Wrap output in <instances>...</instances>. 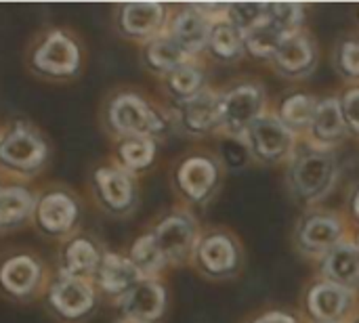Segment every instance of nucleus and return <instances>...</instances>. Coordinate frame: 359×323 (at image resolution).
Here are the masks:
<instances>
[{"label": "nucleus", "mask_w": 359, "mask_h": 323, "mask_svg": "<svg viewBox=\"0 0 359 323\" xmlns=\"http://www.w3.org/2000/svg\"><path fill=\"white\" fill-rule=\"evenodd\" d=\"M166 86L168 90L179 97L181 101L194 97L196 92H200L202 88V74L198 67H194L191 63H185L177 69H172L168 76H166Z\"/></svg>", "instance_id": "c756f323"}, {"label": "nucleus", "mask_w": 359, "mask_h": 323, "mask_svg": "<svg viewBox=\"0 0 359 323\" xmlns=\"http://www.w3.org/2000/svg\"><path fill=\"white\" fill-rule=\"evenodd\" d=\"M166 15L162 2H122L114 8V27L126 40L147 42L164 32Z\"/></svg>", "instance_id": "6e6552de"}, {"label": "nucleus", "mask_w": 359, "mask_h": 323, "mask_svg": "<svg viewBox=\"0 0 359 323\" xmlns=\"http://www.w3.org/2000/svg\"><path fill=\"white\" fill-rule=\"evenodd\" d=\"M358 323H359V322H358Z\"/></svg>", "instance_id": "37998d69"}, {"label": "nucleus", "mask_w": 359, "mask_h": 323, "mask_svg": "<svg viewBox=\"0 0 359 323\" xmlns=\"http://www.w3.org/2000/svg\"><path fill=\"white\" fill-rule=\"evenodd\" d=\"M166 290L158 280H141L118 303L120 319L158 323L166 311Z\"/></svg>", "instance_id": "9d476101"}, {"label": "nucleus", "mask_w": 359, "mask_h": 323, "mask_svg": "<svg viewBox=\"0 0 359 323\" xmlns=\"http://www.w3.org/2000/svg\"><path fill=\"white\" fill-rule=\"evenodd\" d=\"M349 305V292L334 282L318 284L309 294V309L320 322H334Z\"/></svg>", "instance_id": "4be33fe9"}, {"label": "nucleus", "mask_w": 359, "mask_h": 323, "mask_svg": "<svg viewBox=\"0 0 359 323\" xmlns=\"http://www.w3.org/2000/svg\"><path fill=\"white\" fill-rule=\"evenodd\" d=\"M103 252L105 250L101 248V244L95 238H90L88 233L78 231L76 235H72V238H67L65 242L59 244L55 275L93 282Z\"/></svg>", "instance_id": "1a4fd4ad"}, {"label": "nucleus", "mask_w": 359, "mask_h": 323, "mask_svg": "<svg viewBox=\"0 0 359 323\" xmlns=\"http://www.w3.org/2000/svg\"><path fill=\"white\" fill-rule=\"evenodd\" d=\"M337 177V166L328 153H307L294 166V187L307 200L322 198Z\"/></svg>", "instance_id": "4468645a"}, {"label": "nucleus", "mask_w": 359, "mask_h": 323, "mask_svg": "<svg viewBox=\"0 0 359 323\" xmlns=\"http://www.w3.org/2000/svg\"><path fill=\"white\" fill-rule=\"evenodd\" d=\"M156 151H158V143L151 137L118 139L114 145V164L135 177L154 164Z\"/></svg>", "instance_id": "aec40b11"}, {"label": "nucleus", "mask_w": 359, "mask_h": 323, "mask_svg": "<svg viewBox=\"0 0 359 323\" xmlns=\"http://www.w3.org/2000/svg\"><path fill=\"white\" fill-rule=\"evenodd\" d=\"M330 323H334V322H330Z\"/></svg>", "instance_id": "a19ab883"}, {"label": "nucleus", "mask_w": 359, "mask_h": 323, "mask_svg": "<svg viewBox=\"0 0 359 323\" xmlns=\"http://www.w3.org/2000/svg\"><path fill=\"white\" fill-rule=\"evenodd\" d=\"M246 48L255 55V57H271L278 53L280 44L284 42L286 34L282 29H278L271 21H263L257 27L248 29L246 34H242Z\"/></svg>", "instance_id": "c85d7f7f"}, {"label": "nucleus", "mask_w": 359, "mask_h": 323, "mask_svg": "<svg viewBox=\"0 0 359 323\" xmlns=\"http://www.w3.org/2000/svg\"><path fill=\"white\" fill-rule=\"evenodd\" d=\"M353 210H355V214H358L359 219V191L358 195H355V200H353Z\"/></svg>", "instance_id": "4c0bfd02"}, {"label": "nucleus", "mask_w": 359, "mask_h": 323, "mask_svg": "<svg viewBox=\"0 0 359 323\" xmlns=\"http://www.w3.org/2000/svg\"><path fill=\"white\" fill-rule=\"evenodd\" d=\"M88 191L97 208L116 219L128 217L139 202L137 179L114 162H105L93 168Z\"/></svg>", "instance_id": "423d86ee"}, {"label": "nucleus", "mask_w": 359, "mask_h": 323, "mask_svg": "<svg viewBox=\"0 0 359 323\" xmlns=\"http://www.w3.org/2000/svg\"><path fill=\"white\" fill-rule=\"evenodd\" d=\"M101 126L111 139L151 137L164 128V116L137 90H114L101 105Z\"/></svg>", "instance_id": "7ed1b4c3"}, {"label": "nucleus", "mask_w": 359, "mask_h": 323, "mask_svg": "<svg viewBox=\"0 0 359 323\" xmlns=\"http://www.w3.org/2000/svg\"><path fill=\"white\" fill-rule=\"evenodd\" d=\"M358 250H359V246H358Z\"/></svg>", "instance_id": "79ce46f5"}, {"label": "nucleus", "mask_w": 359, "mask_h": 323, "mask_svg": "<svg viewBox=\"0 0 359 323\" xmlns=\"http://www.w3.org/2000/svg\"><path fill=\"white\" fill-rule=\"evenodd\" d=\"M231 25L246 34L248 29L257 27L267 19V4H257V2H242V4H231L227 8Z\"/></svg>", "instance_id": "473e14b6"}, {"label": "nucleus", "mask_w": 359, "mask_h": 323, "mask_svg": "<svg viewBox=\"0 0 359 323\" xmlns=\"http://www.w3.org/2000/svg\"><path fill=\"white\" fill-rule=\"evenodd\" d=\"M276 59L282 69H286L290 74H299L311 65L313 46L305 36H286L276 53Z\"/></svg>", "instance_id": "bb28decb"}, {"label": "nucleus", "mask_w": 359, "mask_h": 323, "mask_svg": "<svg viewBox=\"0 0 359 323\" xmlns=\"http://www.w3.org/2000/svg\"><path fill=\"white\" fill-rule=\"evenodd\" d=\"M324 273L339 286L355 284L359 280V250L351 244L334 246L324 263Z\"/></svg>", "instance_id": "b1692460"}, {"label": "nucleus", "mask_w": 359, "mask_h": 323, "mask_svg": "<svg viewBox=\"0 0 359 323\" xmlns=\"http://www.w3.org/2000/svg\"><path fill=\"white\" fill-rule=\"evenodd\" d=\"M53 160L48 135L32 120H11L0 126V179L4 183H34Z\"/></svg>", "instance_id": "f03ea898"}, {"label": "nucleus", "mask_w": 359, "mask_h": 323, "mask_svg": "<svg viewBox=\"0 0 359 323\" xmlns=\"http://www.w3.org/2000/svg\"><path fill=\"white\" fill-rule=\"evenodd\" d=\"M42 301L55 319L61 323H82L97 311L101 296L88 280L53 275Z\"/></svg>", "instance_id": "0eeeda50"}, {"label": "nucleus", "mask_w": 359, "mask_h": 323, "mask_svg": "<svg viewBox=\"0 0 359 323\" xmlns=\"http://www.w3.org/2000/svg\"><path fill=\"white\" fill-rule=\"evenodd\" d=\"M313 132L322 141H334L345 132L343 105L337 99H326L318 105L313 118Z\"/></svg>", "instance_id": "cd10ccee"}, {"label": "nucleus", "mask_w": 359, "mask_h": 323, "mask_svg": "<svg viewBox=\"0 0 359 323\" xmlns=\"http://www.w3.org/2000/svg\"><path fill=\"white\" fill-rule=\"evenodd\" d=\"M200 263L210 273H227L236 267L238 252L229 238L225 235H212L206 238L198 250Z\"/></svg>", "instance_id": "393cba45"}, {"label": "nucleus", "mask_w": 359, "mask_h": 323, "mask_svg": "<svg viewBox=\"0 0 359 323\" xmlns=\"http://www.w3.org/2000/svg\"><path fill=\"white\" fill-rule=\"evenodd\" d=\"M261 105H263V95L257 86L250 84L238 86L221 101V122L229 130L240 132L252 126L255 120H259Z\"/></svg>", "instance_id": "2eb2a0df"}, {"label": "nucleus", "mask_w": 359, "mask_h": 323, "mask_svg": "<svg viewBox=\"0 0 359 323\" xmlns=\"http://www.w3.org/2000/svg\"><path fill=\"white\" fill-rule=\"evenodd\" d=\"M2 185H4V181H2V179H0V189H2Z\"/></svg>", "instance_id": "ea45409f"}, {"label": "nucleus", "mask_w": 359, "mask_h": 323, "mask_svg": "<svg viewBox=\"0 0 359 323\" xmlns=\"http://www.w3.org/2000/svg\"><path fill=\"white\" fill-rule=\"evenodd\" d=\"M53 275L44 259L32 250L0 254V296L11 303L29 305L44 298Z\"/></svg>", "instance_id": "39448f33"}, {"label": "nucleus", "mask_w": 359, "mask_h": 323, "mask_svg": "<svg viewBox=\"0 0 359 323\" xmlns=\"http://www.w3.org/2000/svg\"><path fill=\"white\" fill-rule=\"evenodd\" d=\"M255 323H297L290 315H284V313H269L261 319H257Z\"/></svg>", "instance_id": "e433bc0d"}, {"label": "nucleus", "mask_w": 359, "mask_h": 323, "mask_svg": "<svg viewBox=\"0 0 359 323\" xmlns=\"http://www.w3.org/2000/svg\"><path fill=\"white\" fill-rule=\"evenodd\" d=\"M215 183L217 166L208 158H187L177 170V185L191 202H202L210 193Z\"/></svg>", "instance_id": "6ab92c4d"}, {"label": "nucleus", "mask_w": 359, "mask_h": 323, "mask_svg": "<svg viewBox=\"0 0 359 323\" xmlns=\"http://www.w3.org/2000/svg\"><path fill=\"white\" fill-rule=\"evenodd\" d=\"M267 21H271L284 34L297 29L303 21V6L292 2H273L267 4Z\"/></svg>", "instance_id": "72a5a7b5"}, {"label": "nucleus", "mask_w": 359, "mask_h": 323, "mask_svg": "<svg viewBox=\"0 0 359 323\" xmlns=\"http://www.w3.org/2000/svg\"><path fill=\"white\" fill-rule=\"evenodd\" d=\"M316 111H318V105H316V101L311 97L294 95V97L284 101V105H282V120L288 126L301 128V126L313 124Z\"/></svg>", "instance_id": "2f4dec72"}, {"label": "nucleus", "mask_w": 359, "mask_h": 323, "mask_svg": "<svg viewBox=\"0 0 359 323\" xmlns=\"http://www.w3.org/2000/svg\"><path fill=\"white\" fill-rule=\"evenodd\" d=\"M343 114H345V122L359 132V88L347 92L343 101Z\"/></svg>", "instance_id": "c9c22d12"}, {"label": "nucleus", "mask_w": 359, "mask_h": 323, "mask_svg": "<svg viewBox=\"0 0 359 323\" xmlns=\"http://www.w3.org/2000/svg\"><path fill=\"white\" fill-rule=\"evenodd\" d=\"M187 59H189V55L168 36V32L158 34L156 38L147 40L143 46V61L156 74L168 76L172 69L189 63Z\"/></svg>", "instance_id": "412c9836"}, {"label": "nucleus", "mask_w": 359, "mask_h": 323, "mask_svg": "<svg viewBox=\"0 0 359 323\" xmlns=\"http://www.w3.org/2000/svg\"><path fill=\"white\" fill-rule=\"evenodd\" d=\"M126 256L135 265V269L139 271V275L143 280H156V275L168 265V261L162 254V250H160L156 238L151 235V231L139 235L133 242V246H130Z\"/></svg>", "instance_id": "5701e85b"}, {"label": "nucleus", "mask_w": 359, "mask_h": 323, "mask_svg": "<svg viewBox=\"0 0 359 323\" xmlns=\"http://www.w3.org/2000/svg\"><path fill=\"white\" fill-rule=\"evenodd\" d=\"M341 238V225L332 217H313L301 229V242L313 252L334 248Z\"/></svg>", "instance_id": "a878e982"}, {"label": "nucleus", "mask_w": 359, "mask_h": 323, "mask_svg": "<svg viewBox=\"0 0 359 323\" xmlns=\"http://www.w3.org/2000/svg\"><path fill=\"white\" fill-rule=\"evenodd\" d=\"M242 32L236 29L231 23H219V25H212V32H210V48L223 57V59H233L240 55L242 50Z\"/></svg>", "instance_id": "7c9ffc66"}, {"label": "nucleus", "mask_w": 359, "mask_h": 323, "mask_svg": "<svg viewBox=\"0 0 359 323\" xmlns=\"http://www.w3.org/2000/svg\"><path fill=\"white\" fill-rule=\"evenodd\" d=\"M143 277L135 269V265L128 261L126 254L105 250L101 256V263L95 271L93 284L99 292V296H105L114 303H118L133 286H137Z\"/></svg>", "instance_id": "9b49d317"}, {"label": "nucleus", "mask_w": 359, "mask_h": 323, "mask_svg": "<svg viewBox=\"0 0 359 323\" xmlns=\"http://www.w3.org/2000/svg\"><path fill=\"white\" fill-rule=\"evenodd\" d=\"M82 217V200L72 187L63 183H50L38 189L32 214V227L38 235L61 244L80 231Z\"/></svg>", "instance_id": "20e7f679"}, {"label": "nucleus", "mask_w": 359, "mask_h": 323, "mask_svg": "<svg viewBox=\"0 0 359 323\" xmlns=\"http://www.w3.org/2000/svg\"><path fill=\"white\" fill-rule=\"evenodd\" d=\"M38 189L25 183H4L0 189V235L32 225Z\"/></svg>", "instance_id": "f8f14e48"}, {"label": "nucleus", "mask_w": 359, "mask_h": 323, "mask_svg": "<svg viewBox=\"0 0 359 323\" xmlns=\"http://www.w3.org/2000/svg\"><path fill=\"white\" fill-rule=\"evenodd\" d=\"M341 65L349 76H359V42H347L341 50Z\"/></svg>", "instance_id": "f704fd0d"}, {"label": "nucleus", "mask_w": 359, "mask_h": 323, "mask_svg": "<svg viewBox=\"0 0 359 323\" xmlns=\"http://www.w3.org/2000/svg\"><path fill=\"white\" fill-rule=\"evenodd\" d=\"M166 32L187 55H196L210 42L212 25L196 6H187L172 17Z\"/></svg>", "instance_id": "dca6fc26"}, {"label": "nucleus", "mask_w": 359, "mask_h": 323, "mask_svg": "<svg viewBox=\"0 0 359 323\" xmlns=\"http://www.w3.org/2000/svg\"><path fill=\"white\" fill-rule=\"evenodd\" d=\"M179 120L189 132H206L221 122V101L210 90H200L179 103Z\"/></svg>", "instance_id": "f3484780"}, {"label": "nucleus", "mask_w": 359, "mask_h": 323, "mask_svg": "<svg viewBox=\"0 0 359 323\" xmlns=\"http://www.w3.org/2000/svg\"><path fill=\"white\" fill-rule=\"evenodd\" d=\"M23 63L27 71L44 82L63 84L76 80L86 65L82 36L67 25H48L32 36Z\"/></svg>", "instance_id": "f257e3e1"}, {"label": "nucleus", "mask_w": 359, "mask_h": 323, "mask_svg": "<svg viewBox=\"0 0 359 323\" xmlns=\"http://www.w3.org/2000/svg\"><path fill=\"white\" fill-rule=\"evenodd\" d=\"M151 235L156 238V242H158V246H160V250L168 263L183 261L194 250V244H196L194 221L181 212L164 217L158 223V227L151 231Z\"/></svg>", "instance_id": "ddd939ff"}, {"label": "nucleus", "mask_w": 359, "mask_h": 323, "mask_svg": "<svg viewBox=\"0 0 359 323\" xmlns=\"http://www.w3.org/2000/svg\"><path fill=\"white\" fill-rule=\"evenodd\" d=\"M116 323H139V322H130V319H118Z\"/></svg>", "instance_id": "58836bf2"}, {"label": "nucleus", "mask_w": 359, "mask_h": 323, "mask_svg": "<svg viewBox=\"0 0 359 323\" xmlns=\"http://www.w3.org/2000/svg\"><path fill=\"white\" fill-rule=\"evenodd\" d=\"M250 141L255 151L265 160H278L292 147V135L288 126L276 118H259L250 126Z\"/></svg>", "instance_id": "a211bd4d"}]
</instances>
